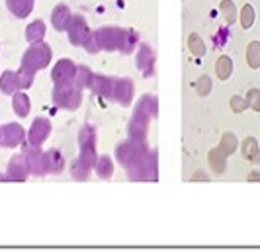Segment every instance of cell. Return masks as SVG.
Here are the masks:
<instances>
[{
	"label": "cell",
	"mask_w": 260,
	"mask_h": 252,
	"mask_svg": "<svg viewBox=\"0 0 260 252\" xmlns=\"http://www.w3.org/2000/svg\"><path fill=\"white\" fill-rule=\"evenodd\" d=\"M51 61V49L49 45L45 43H31V47L24 53V59H22V66L24 70H29V73H36L39 68L47 66V63Z\"/></svg>",
	"instance_id": "1"
},
{
	"label": "cell",
	"mask_w": 260,
	"mask_h": 252,
	"mask_svg": "<svg viewBox=\"0 0 260 252\" xmlns=\"http://www.w3.org/2000/svg\"><path fill=\"white\" fill-rule=\"evenodd\" d=\"M94 35H96V40H98L100 49L112 51V49H121V47H123V40H125L127 31H125V29H117V27H102V29H98Z\"/></svg>",
	"instance_id": "2"
},
{
	"label": "cell",
	"mask_w": 260,
	"mask_h": 252,
	"mask_svg": "<svg viewBox=\"0 0 260 252\" xmlns=\"http://www.w3.org/2000/svg\"><path fill=\"white\" fill-rule=\"evenodd\" d=\"M53 100H55L57 106L75 110V107H78V104H80V88H71L69 84L55 86V90H53Z\"/></svg>",
	"instance_id": "3"
},
{
	"label": "cell",
	"mask_w": 260,
	"mask_h": 252,
	"mask_svg": "<svg viewBox=\"0 0 260 252\" xmlns=\"http://www.w3.org/2000/svg\"><path fill=\"white\" fill-rule=\"evenodd\" d=\"M67 31H69V40H71L73 45H84L86 40H88V35H90L84 18H80V16H73L71 18V22L67 26Z\"/></svg>",
	"instance_id": "4"
},
{
	"label": "cell",
	"mask_w": 260,
	"mask_h": 252,
	"mask_svg": "<svg viewBox=\"0 0 260 252\" xmlns=\"http://www.w3.org/2000/svg\"><path fill=\"white\" fill-rule=\"evenodd\" d=\"M53 80H55V86H63V84H71L75 77H77V66L73 65V61L63 59L59 61L55 68H53Z\"/></svg>",
	"instance_id": "5"
},
{
	"label": "cell",
	"mask_w": 260,
	"mask_h": 252,
	"mask_svg": "<svg viewBox=\"0 0 260 252\" xmlns=\"http://www.w3.org/2000/svg\"><path fill=\"white\" fill-rule=\"evenodd\" d=\"M24 141V129L18 123H6L0 127V145L16 147Z\"/></svg>",
	"instance_id": "6"
},
{
	"label": "cell",
	"mask_w": 260,
	"mask_h": 252,
	"mask_svg": "<svg viewBox=\"0 0 260 252\" xmlns=\"http://www.w3.org/2000/svg\"><path fill=\"white\" fill-rule=\"evenodd\" d=\"M29 174V168H27V160L26 155H14L10 159V164H8V174L6 178L8 180H16V182H24Z\"/></svg>",
	"instance_id": "7"
},
{
	"label": "cell",
	"mask_w": 260,
	"mask_h": 252,
	"mask_svg": "<svg viewBox=\"0 0 260 252\" xmlns=\"http://www.w3.org/2000/svg\"><path fill=\"white\" fill-rule=\"evenodd\" d=\"M49 131H51L49 121L45 120V118H38V120L34 121L31 129H29V145L39 147L45 139H47Z\"/></svg>",
	"instance_id": "8"
},
{
	"label": "cell",
	"mask_w": 260,
	"mask_h": 252,
	"mask_svg": "<svg viewBox=\"0 0 260 252\" xmlns=\"http://www.w3.org/2000/svg\"><path fill=\"white\" fill-rule=\"evenodd\" d=\"M26 160H27V168H29V172L36 174V176H41V174H45V166H43V153L39 151L38 147L29 145L26 149Z\"/></svg>",
	"instance_id": "9"
},
{
	"label": "cell",
	"mask_w": 260,
	"mask_h": 252,
	"mask_svg": "<svg viewBox=\"0 0 260 252\" xmlns=\"http://www.w3.org/2000/svg\"><path fill=\"white\" fill-rule=\"evenodd\" d=\"M131 94H133V84H131L129 80H116L112 98H116L119 104L127 106L131 102Z\"/></svg>",
	"instance_id": "10"
},
{
	"label": "cell",
	"mask_w": 260,
	"mask_h": 252,
	"mask_svg": "<svg viewBox=\"0 0 260 252\" xmlns=\"http://www.w3.org/2000/svg\"><path fill=\"white\" fill-rule=\"evenodd\" d=\"M43 166H45V172H59L63 168V157L59 155L57 149L43 153Z\"/></svg>",
	"instance_id": "11"
},
{
	"label": "cell",
	"mask_w": 260,
	"mask_h": 252,
	"mask_svg": "<svg viewBox=\"0 0 260 252\" xmlns=\"http://www.w3.org/2000/svg\"><path fill=\"white\" fill-rule=\"evenodd\" d=\"M71 12H69V8L67 6H63V4H59L55 10H53L51 14V22L53 26H55V29H59V31H63V29H67V26H69V22H71Z\"/></svg>",
	"instance_id": "12"
},
{
	"label": "cell",
	"mask_w": 260,
	"mask_h": 252,
	"mask_svg": "<svg viewBox=\"0 0 260 252\" xmlns=\"http://www.w3.org/2000/svg\"><path fill=\"white\" fill-rule=\"evenodd\" d=\"M137 66H139V70H143L147 77L153 73V51L149 49V45H141L139 55H137Z\"/></svg>",
	"instance_id": "13"
},
{
	"label": "cell",
	"mask_w": 260,
	"mask_h": 252,
	"mask_svg": "<svg viewBox=\"0 0 260 252\" xmlns=\"http://www.w3.org/2000/svg\"><path fill=\"white\" fill-rule=\"evenodd\" d=\"M6 4H8V10L18 18H26L34 8V0H6Z\"/></svg>",
	"instance_id": "14"
},
{
	"label": "cell",
	"mask_w": 260,
	"mask_h": 252,
	"mask_svg": "<svg viewBox=\"0 0 260 252\" xmlns=\"http://www.w3.org/2000/svg\"><path fill=\"white\" fill-rule=\"evenodd\" d=\"M114 84H116V80H110V79H106V77H94L90 88L96 94L112 96V94H114Z\"/></svg>",
	"instance_id": "15"
},
{
	"label": "cell",
	"mask_w": 260,
	"mask_h": 252,
	"mask_svg": "<svg viewBox=\"0 0 260 252\" xmlns=\"http://www.w3.org/2000/svg\"><path fill=\"white\" fill-rule=\"evenodd\" d=\"M16 88H20L18 86V73L4 70L0 77V90L4 94H16Z\"/></svg>",
	"instance_id": "16"
},
{
	"label": "cell",
	"mask_w": 260,
	"mask_h": 252,
	"mask_svg": "<svg viewBox=\"0 0 260 252\" xmlns=\"http://www.w3.org/2000/svg\"><path fill=\"white\" fill-rule=\"evenodd\" d=\"M12 107H14V112H16L20 118H26L27 112H29V98H27V94H24V92L14 94Z\"/></svg>",
	"instance_id": "17"
},
{
	"label": "cell",
	"mask_w": 260,
	"mask_h": 252,
	"mask_svg": "<svg viewBox=\"0 0 260 252\" xmlns=\"http://www.w3.org/2000/svg\"><path fill=\"white\" fill-rule=\"evenodd\" d=\"M43 35H45V26H43V22H34V24L27 26L26 38L29 43H39V41L43 40Z\"/></svg>",
	"instance_id": "18"
},
{
	"label": "cell",
	"mask_w": 260,
	"mask_h": 252,
	"mask_svg": "<svg viewBox=\"0 0 260 252\" xmlns=\"http://www.w3.org/2000/svg\"><path fill=\"white\" fill-rule=\"evenodd\" d=\"M92 79H94V75H92L88 68H84V66H78L77 68V77H75V84H77V88H86V86H90L92 84Z\"/></svg>",
	"instance_id": "19"
},
{
	"label": "cell",
	"mask_w": 260,
	"mask_h": 252,
	"mask_svg": "<svg viewBox=\"0 0 260 252\" xmlns=\"http://www.w3.org/2000/svg\"><path fill=\"white\" fill-rule=\"evenodd\" d=\"M247 61L250 68H258L260 66V43L258 41H252V43L248 45Z\"/></svg>",
	"instance_id": "20"
},
{
	"label": "cell",
	"mask_w": 260,
	"mask_h": 252,
	"mask_svg": "<svg viewBox=\"0 0 260 252\" xmlns=\"http://www.w3.org/2000/svg\"><path fill=\"white\" fill-rule=\"evenodd\" d=\"M243 153H245V157H247L248 160H252V162H258L260 160L258 147H256V141H254L252 137H248L247 141H245V145H243Z\"/></svg>",
	"instance_id": "21"
},
{
	"label": "cell",
	"mask_w": 260,
	"mask_h": 252,
	"mask_svg": "<svg viewBox=\"0 0 260 252\" xmlns=\"http://www.w3.org/2000/svg\"><path fill=\"white\" fill-rule=\"evenodd\" d=\"M209 164H211V168L215 172H223L225 170V157H223V153L219 149H215V151L209 153Z\"/></svg>",
	"instance_id": "22"
},
{
	"label": "cell",
	"mask_w": 260,
	"mask_h": 252,
	"mask_svg": "<svg viewBox=\"0 0 260 252\" xmlns=\"http://www.w3.org/2000/svg\"><path fill=\"white\" fill-rule=\"evenodd\" d=\"M112 170H114V166H112L110 157H102V159L96 162V172H98L100 178H110V176H112Z\"/></svg>",
	"instance_id": "23"
},
{
	"label": "cell",
	"mask_w": 260,
	"mask_h": 252,
	"mask_svg": "<svg viewBox=\"0 0 260 252\" xmlns=\"http://www.w3.org/2000/svg\"><path fill=\"white\" fill-rule=\"evenodd\" d=\"M231 68H233V63H231V59H229V57H221V59L217 61V66H215V70H217V75H219V79L221 80L229 79Z\"/></svg>",
	"instance_id": "24"
},
{
	"label": "cell",
	"mask_w": 260,
	"mask_h": 252,
	"mask_svg": "<svg viewBox=\"0 0 260 252\" xmlns=\"http://www.w3.org/2000/svg\"><path fill=\"white\" fill-rule=\"evenodd\" d=\"M221 12L225 16V20H227V24H233L235 20H237V10H235V4L231 0H223L221 2Z\"/></svg>",
	"instance_id": "25"
},
{
	"label": "cell",
	"mask_w": 260,
	"mask_h": 252,
	"mask_svg": "<svg viewBox=\"0 0 260 252\" xmlns=\"http://www.w3.org/2000/svg\"><path fill=\"white\" fill-rule=\"evenodd\" d=\"M235 147H237V139H235V135L227 133V135L223 137L221 145H219V151H221L223 155H231V153L235 151Z\"/></svg>",
	"instance_id": "26"
},
{
	"label": "cell",
	"mask_w": 260,
	"mask_h": 252,
	"mask_svg": "<svg viewBox=\"0 0 260 252\" xmlns=\"http://www.w3.org/2000/svg\"><path fill=\"white\" fill-rule=\"evenodd\" d=\"M34 75H36V73H29V70L20 68V70H18V86H20V88H27V86L34 82Z\"/></svg>",
	"instance_id": "27"
},
{
	"label": "cell",
	"mask_w": 260,
	"mask_h": 252,
	"mask_svg": "<svg viewBox=\"0 0 260 252\" xmlns=\"http://www.w3.org/2000/svg\"><path fill=\"white\" fill-rule=\"evenodd\" d=\"M188 43H190V51L194 55H204L206 53V47H204V41L200 40L198 35H190V40H188Z\"/></svg>",
	"instance_id": "28"
},
{
	"label": "cell",
	"mask_w": 260,
	"mask_h": 252,
	"mask_svg": "<svg viewBox=\"0 0 260 252\" xmlns=\"http://www.w3.org/2000/svg\"><path fill=\"white\" fill-rule=\"evenodd\" d=\"M252 22H254V10H252V6H245L243 8V20H241V24H243V27L245 29H248V27L252 26Z\"/></svg>",
	"instance_id": "29"
},
{
	"label": "cell",
	"mask_w": 260,
	"mask_h": 252,
	"mask_svg": "<svg viewBox=\"0 0 260 252\" xmlns=\"http://www.w3.org/2000/svg\"><path fill=\"white\" fill-rule=\"evenodd\" d=\"M247 102L254 112H260V90H250L247 96Z\"/></svg>",
	"instance_id": "30"
},
{
	"label": "cell",
	"mask_w": 260,
	"mask_h": 252,
	"mask_svg": "<svg viewBox=\"0 0 260 252\" xmlns=\"http://www.w3.org/2000/svg\"><path fill=\"white\" fill-rule=\"evenodd\" d=\"M196 88H198V92L202 94V96H206V94L209 92V88H211V82H209L208 77H202V79H200V82H198V86H196Z\"/></svg>",
	"instance_id": "31"
},
{
	"label": "cell",
	"mask_w": 260,
	"mask_h": 252,
	"mask_svg": "<svg viewBox=\"0 0 260 252\" xmlns=\"http://www.w3.org/2000/svg\"><path fill=\"white\" fill-rule=\"evenodd\" d=\"M231 106H233L235 112H243V110H247V102H243L241 98H233L231 100Z\"/></svg>",
	"instance_id": "32"
},
{
	"label": "cell",
	"mask_w": 260,
	"mask_h": 252,
	"mask_svg": "<svg viewBox=\"0 0 260 252\" xmlns=\"http://www.w3.org/2000/svg\"><path fill=\"white\" fill-rule=\"evenodd\" d=\"M248 180H260L258 174H252V176H248Z\"/></svg>",
	"instance_id": "33"
}]
</instances>
